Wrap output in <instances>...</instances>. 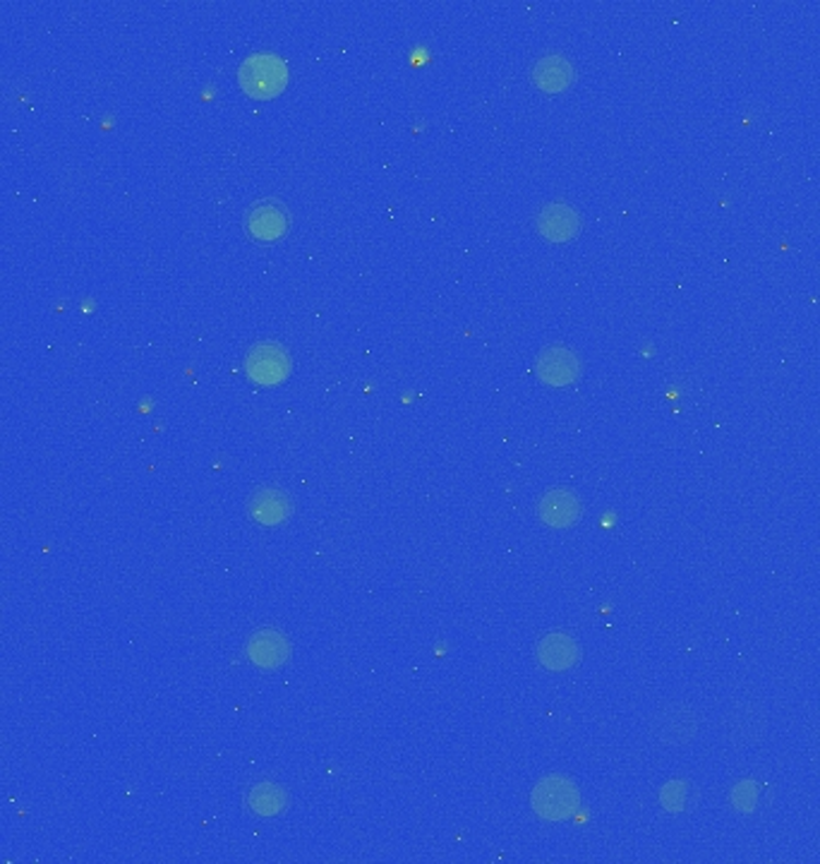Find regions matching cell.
<instances>
[{
  "label": "cell",
  "instance_id": "7c38bea8",
  "mask_svg": "<svg viewBox=\"0 0 820 864\" xmlns=\"http://www.w3.org/2000/svg\"><path fill=\"white\" fill-rule=\"evenodd\" d=\"M248 512L252 521L262 523V526H278L293 514V502L281 488H260L252 493Z\"/></svg>",
  "mask_w": 820,
  "mask_h": 864
},
{
  "label": "cell",
  "instance_id": "9c48e42d",
  "mask_svg": "<svg viewBox=\"0 0 820 864\" xmlns=\"http://www.w3.org/2000/svg\"><path fill=\"white\" fill-rule=\"evenodd\" d=\"M535 372L545 384L567 387L579 380L581 360L577 353L567 346H547L535 360Z\"/></svg>",
  "mask_w": 820,
  "mask_h": 864
},
{
  "label": "cell",
  "instance_id": "52a82bcc",
  "mask_svg": "<svg viewBox=\"0 0 820 864\" xmlns=\"http://www.w3.org/2000/svg\"><path fill=\"white\" fill-rule=\"evenodd\" d=\"M537 517L549 529H571L583 517V502L573 490L555 488L540 497V502H537Z\"/></svg>",
  "mask_w": 820,
  "mask_h": 864
},
{
  "label": "cell",
  "instance_id": "8fae6325",
  "mask_svg": "<svg viewBox=\"0 0 820 864\" xmlns=\"http://www.w3.org/2000/svg\"><path fill=\"white\" fill-rule=\"evenodd\" d=\"M290 655V643L278 629H260L248 641V659L264 671L281 667Z\"/></svg>",
  "mask_w": 820,
  "mask_h": 864
},
{
  "label": "cell",
  "instance_id": "5bb4252c",
  "mask_svg": "<svg viewBox=\"0 0 820 864\" xmlns=\"http://www.w3.org/2000/svg\"><path fill=\"white\" fill-rule=\"evenodd\" d=\"M248 805L257 814V817L272 819L284 814L288 807V793L276 783H260L250 790Z\"/></svg>",
  "mask_w": 820,
  "mask_h": 864
},
{
  "label": "cell",
  "instance_id": "4fadbf2b",
  "mask_svg": "<svg viewBox=\"0 0 820 864\" xmlns=\"http://www.w3.org/2000/svg\"><path fill=\"white\" fill-rule=\"evenodd\" d=\"M573 78H577V72H573L571 60L565 58V56H559V54L545 56V58H540L533 66L535 87L543 90V92H549V94L569 90L571 84H573Z\"/></svg>",
  "mask_w": 820,
  "mask_h": 864
},
{
  "label": "cell",
  "instance_id": "277c9868",
  "mask_svg": "<svg viewBox=\"0 0 820 864\" xmlns=\"http://www.w3.org/2000/svg\"><path fill=\"white\" fill-rule=\"evenodd\" d=\"M531 805L537 817L547 821H567L581 807V793L571 778L555 773L537 781L531 795Z\"/></svg>",
  "mask_w": 820,
  "mask_h": 864
},
{
  "label": "cell",
  "instance_id": "9a60e30c",
  "mask_svg": "<svg viewBox=\"0 0 820 864\" xmlns=\"http://www.w3.org/2000/svg\"><path fill=\"white\" fill-rule=\"evenodd\" d=\"M659 802L667 812H684L689 805V783L675 778L663 790H659Z\"/></svg>",
  "mask_w": 820,
  "mask_h": 864
},
{
  "label": "cell",
  "instance_id": "7a4b0ae2",
  "mask_svg": "<svg viewBox=\"0 0 820 864\" xmlns=\"http://www.w3.org/2000/svg\"><path fill=\"white\" fill-rule=\"evenodd\" d=\"M238 82L252 99L269 102L286 90L288 66L276 54H250L238 68Z\"/></svg>",
  "mask_w": 820,
  "mask_h": 864
},
{
  "label": "cell",
  "instance_id": "6da1fadb",
  "mask_svg": "<svg viewBox=\"0 0 820 864\" xmlns=\"http://www.w3.org/2000/svg\"><path fill=\"white\" fill-rule=\"evenodd\" d=\"M703 727L701 711L689 701H665L647 718V730L659 745L681 747L699 737Z\"/></svg>",
  "mask_w": 820,
  "mask_h": 864
},
{
  "label": "cell",
  "instance_id": "2e32d148",
  "mask_svg": "<svg viewBox=\"0 0 820 864\" xmlns=\"http://www.w3.org/2000/svg\"><path fill=\"white\" fill-rule=\"evenodd\" d=\"M732 805L744 814H749L758 805V785L753 781H741L732 790Z\"/></svg>",
  "mask_w": 820,
  "mask_h": 864
},
{
  "label": "cell",
  "instance_id": "5b68a950",
  "mask_svg": "<svg viewBox=\"0 0 820 864\" xmlns=\"http://www.w3.org/2000/svg\"><path fill=\"white\" fill-rule=\"evenodd\" d=\"M245 372L250 375V380L264 387L281 384L290 372V356L288 351L276 342H262L250 348L248 358H245Z\"/></svg>",
  "mask_w": 820,
  "mask_h": 864
},
{
  "label": "cell",
  "instance_id": "ba28073f",
  "mask_svg": "<svg viewBox=\"0 0 820 864\" xmlns=\"http://www.w3.org/2000/svg\"><path fill=\"white\" fill-rule=\"evenodd\" d=\"M535 226L537 234L549 242H569L581 234L583 218L571 204L552 202L543 206L540 214L535 218Z\"/></svg>",
  "mask_w": 820,
  "mask_h": 864
},
{
  "label": "cell",
  "instance_id": "3957f363",
  "mask_svg": "<svg viewBox=\"0 0 820 864\" xmlns=\"http://www.w3.org/2000/svg\"><path fill=\"white\" fill-rule=\"evenodd\" d=\"M722 727L734 747L761 745L768 735V711L763 701L756 699L753 694H741L727 706Z\"/></svg>",
  "mask_w": 820,
  "mask_h": 864
},
{
  "label": "cell",
  "instance_id": "8992f818",
  "mask_svg": "<svg viewBox=\"0 0 820 864\" xmlns=\"http://www.w3.org/2000/svg\"><path fill=\"white\" fill-rule=\"evenodd\" d=\"M290 226V216L286 206L278 200H262L254 202L248 214H245V230L252 240L260 242H274L286 236Z\"/></svg>",
  "mask_w": 820,
  "mask_h": 864
},
{
  "label": "cell",
  "instance_id": "30bf717a",
  "mask_svg": "<svg viewBox=\"0 0 820 864\" xmlns=\"http://www.w3.org/2000/svg\"><path fill=\"white\" fill-rule=\"evenodd\" d=\"M581 661V647L579 641L565 635V631H552L537 643V663H540L545 671L552 673H565L571 671L573 665Z\"/></svg>",
  "mask_w": 820,
  "mask_h": 864
}]
</instances>
